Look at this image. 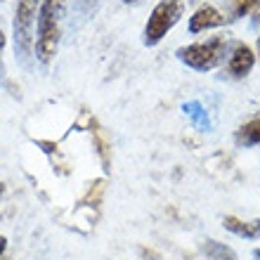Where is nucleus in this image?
I'll return each instance as SVG.
<instances>
[{"instance_id":"2","label":"nucleus","mask_w":260,"mask_h":260,"mask_svg":"<svg viewBox=\"0 0 260 260\" xmlns=\"http://www.w3.org/2000/svg\"><path fill=\"white\" fill-rule=\"evenodd\" d=\"M38 19V0H17L14 5V55L26 64L34 55V28Z\"/></svg>"},{"instance_id":"21","label":"nucleus","mask_w":260,"mask_h":260,"mask_svg":"<svg viewBox=\"0 0 260 260\" xmlns=\"http://www.w3.org/2000/svg\"><path fill=\"white\" fill-rule=\"evenodd\" d=\"M258 227H260V222H258Z\"/></svg>"},{"instance_id":"14","label":"nucleus","mask_w":260,"mask_h":260,"mask_svg":"<svg viewBox=\"0 0 260 260\" xmlns=\"http://www.w3.org/2000/svg\"><path fill=\"white\" fill-rule=\"evenodd\" d=\"M3 48H5V34L0 31V81L5 76V64H3Z\"/></svg>"},{"instance_id":"3","label":"nucleus","mask_w":260,"mask_h":260,"mask_svg":"<svg viewBox=\"0 0 260 260\" xmlns=\"http://www.w3.org/2000/svg\"><path fill=\"white\" fill-rule=\"evenodd\" d=\"M185 17V0H161L151 10L144 26V45H158L180 19Z\"/></svg>"},{"instance_id":"20","label":"nucleus","mask_w":260,"mask_h":260,"mask_svg":"<svg viewBox=\"0 0 260 260\" xmlns=\"http://www.w3.org/2000/svg\"><path fill=\"white\" fill-rule=\"evenodd\" d=\"M258 45H260V38H258Z\"/></svg>"},{"instance_id":"10","label":"nucleus","mask_w":260,"mask_h":260,"mask_svg":"<svg viewBox=\"0 0 260 260\" xmlns=\"http://www.w3.org/2000/svg\"><path fill=\"white\" fill-rule=\"evenodd\" d=\"M237 142L244 144V147H251V144H260V118L246 123L244 128L237 133Z\"/></svg>"},{"instance_id":"8","label":"nucleus","mask_w":260,"mask_h":260,"mask_svg":"<svg viewBox=\"0 0 260 260\" xmlns=\"http://www.w3.org/2000/svg\"><path fill=\"white\" fill-rule=\"evenodd\" d=\"M182 111H185L187 116L192 118V123L201 130H208L211 128V121H208V111L204 109V104L201 102H187L182 104Z\"/></svg>"},{"instance_id":"18","label":"nucleus","mask_w":260,"mask_h":260,"mask_svg":"<svg viewBox=\"0 0 260 260\" xmlns=\"http://www.w3.org/2000/svg\"><path fill=\"white\" fill-rule=\"evenodd\" d=\"M121 3H137V0H121Z\"/></svg>"},{"instance_id":"11","label":"nucleus","mask_w":260,"mask_h":260,"mask_svg":"<svg viewBox=\"0 0 260 260\" xmlns=\"http://www.w3.org/2000/svg\"><path fill=\"white\" fill-rule=\"evenodd\" d=\"M102 0H74V12L81 17V19H88L90 14L97 10Z\"/></svg>"},{"instance_id":"19","label":"nucleus","mask_w":260,"mask_h":260,"mask_svg":"<svg viewBox=\"0 0 260 260\" xmlns=\"http://www.w3.org/2000/svg\"><path fill=\"white\" fill-rule=\"evenodd\" d=\"M3 260H10V258H3Z\"/></svg>"},{"instance_id":"1","label":"nucleus","mask_w":260,"mask_h":260,"mask_svg":"<svg viewBox=\"0 0 260 260\" xmlns=\"http://www.w3.org/2000/svg\"><path fill=\"white\" fill-rule=\"evenodd\" d=\"M64 12H67V0H43L41 7H38L34 43V52L38 57V62L48 64L55 57L59 36H62Z\"/></svg>"},{"instance_id":"4","label":"nucleus","mask_w":260,"mask_h":260,"mask_svg":"<svg viewBox=\"0 0 260 260\" xmlns=\"http://www.w3.org/2000/svg\"><path fill=\"white\" fill-rule=\"evenodd\" d=\"M225 50L227 41L222 36H215V38H208L204 43H192L187 48H180L178 59L194 71H211L225 59Z\"/></svg>"},{"instance_id":"13","label":"nucleus","mask_w":260,"mask_h":260,"mask_svg":"<svg viewBox=\"0 0 260 260\" xmlns=\"http://www.w3.org/2000/svg\"><path fill=\"white\" fill-rule=\"evenodd\" d=\"M95 137H97V147H100V154H102L104 166H109V158H107V151H109V147H107V140H104V135H102V130H100V128L95 130Z\"/></svg>"},{"instance_id":"15","label":"nucleus","mask_w":260,"mask_h":260,"mask_svg":"<svg viewBox=\"0 0 260 260\" xmlns=\"http://www.w3.org/2000/svg\"><path fill=\"white\" fill-rule=\"evenodd\" d=\"M5 246H7V239L3 237V234H0V255L5 253Z\"/></svg>"},{"instance_id":"9","label":"nucleus","mask_w":260,"mask_h":260,"mask_svg":"<svg viewBox=\"0 0 260 260\" xmlns=\"http://www.w3.org/2000/svg\"><path fill=\"white\" fill-rule=\"evenodd\" d=\"M204 253L208 260H237V253H234L230 246L220 244L215 239H208L204 244Z\"/></svg>"},{"instance_id":"6","label":"nucleus","mask_w":260,"mask_h":260,"mask_svg":"<svg viewBox=\"0 0 260 260\" xmlns=\"http://www.w3.org/2000/svg\"><path fill=\"white\" fill-rule=\"evenodd\" d=\"M227 67H230V74L237 76V78H244V76L251 74V69L255 67V55L253 50L248 48L246 43H237L232 50V55H230V62H227Z\"/></svg>"},{"instance_id":"5","label":"nucleus","mask_w":260,"mask_h":260,"mask_svg":"<svg viewBox=\"0 0 260 260\" xmlns=\"http://www.w3.org/2000/svg\"><path fill=\"white\" fill-rule=\"evenodd\" d=\"M225 24V17L220 10H215L213 5H201L197 12L189 17V34H201L208 28H218Z\"/></svg>"},{"instance_id":"16","label":"nucleus","mask_w":260,"mask_h":260,"mask_svg":"<svg viewBox=\"0 0 260 260\" xmlns=\"http://www.w3.org/2000/svg\"><path fill=\"white\" fill-rule=\"evenodd\" d=\"M253 255H255V258L260 260V248H258V251H253Z\"/></svg>"},{"instance_id":"12","label":"nucleus","mask_w":260,"mask_h":260,"mask_svg":"<svg viewBox=\"0 0 260 260\" xmlns=\"http://www.w3.org/2000/svg\"><path fill=\"white\" fill-rule=\"evenodd\" d=\"M260 5V0H234V14L237 17H241V14L251 12L253 7Z\"/></svg>"},{"instance_id":"7","label":"nucleus","mask_w":260,"mask_h":260,"mask_svg":"<svg viewBox=\"0 0 260 260\" xmlns=\"http://www.w3.org/2000/svg\"><path fill=\"white\" fill-rule=\"evenodd\" d=\"M222 225H225V230H230V232L237 234V237H244V239H253L255 234L260 232L258 225H253V222H244V220L234 218V215H227V218L222 220Z\"/></svg>"},{"instance_id":"17","label":"nucleus","mask_w":260,"mask_h":260,"mask_svg":"<svg viewBox=\"0 0 260 260\" xmlns=\"http://www.w3.org/2000/svg\"><path fill=\"white\" fill-rule=\"evenodd\" d=\"M3 192H5V185H3V182H0V194H3Z\"/></svg>"}]
</instances>
